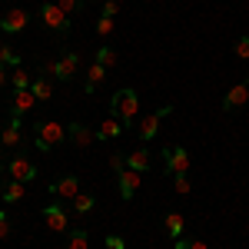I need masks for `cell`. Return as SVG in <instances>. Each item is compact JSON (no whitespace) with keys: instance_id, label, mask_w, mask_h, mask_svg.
Wrapping results in <instances>:
<instances>
[{"instance_id":"1","label":"cell","mask_w":249,"mask_h":249,"mask_svg":"<svg viewBox=\"0 0 249 249\" xmlns=\"http://www.w3.org/2000/svg\"><path fill=\"white\" fill-rule=\"evenodd\" d=\"M110 113L123 123V126H130V123H136V116H140V96H136V90H116L113 96H110Z\"/></svg>"},{"instance_id":"2","label":"cell","mask_w":249,"mask_h":249,"mask_svg":"<svg viewBox=\"0 0 249 249\" xmlns=\"http://www.w3.org/2000/svg\"><path fill=\"white\" fill-rule=\"evenodd\" d=\"M63 140H67V126H63V123H57V120L37 123L34 143H37V150H40V153H50V150H57Z\"/></svg>"},{"instance_id":"3","label":"cell","mask_w":249,"mask_h":249,"mask_svg":"<svg viewBox=\"0 0 249 249\" xmlns=\"http://www.w3.org/2000/svg\"><path fill=\"white\" fill-rule=\"evenodd\" d=\"M40 20H43L53 34H67V30H70V17L57 7V0H43V3H40Z\"/></svg>"},{"instance_id":"4","label":"cell","mask_w":249,"mask_h":249,"mask_svg":"<svg viewBox=\"0 0 249 249\" xmlns=\"http://www.w3.org/2000/svg\"><path fill=\"white\" fill-rule=\"evenodd\" d=\"M163 160H166V173H173V176H186L190 173V166H193V156H190V150L186 146H166L163 150Z\"/></svg>"},{"instance_id":"5","label":"cell","mask_w":249,"mask_h":249,"mask_svg":"<svg viewBox=\"0 0 249 249\" xmlns=\"http://www.w3.org/2000/svg\"><path fill=\"white\" fill-rule=\"evenodd\" d=\"M40 219L47 223L50 232H70V216H67V210H63L60 203H47V206L40 210Z\"/></svg>"},{"instance_id":"6","label":"cell","mask_w":249,"mask_h":249,"mask_svg":"<svg viewBox=\"0 0 249 249\" xmlns=\"http://www.w3.org/2000/svg\"><path fill=\"white\" fill-rule=\"evenodd\" d=\"M7 170H10V179H17V183H30V179H37V163H34L30 156H23V153L14 156Z\"/></svg>"},{"instance_id":"7","label":"cell","mask_w":249,"mask_h":249,"mask_svg":"<svg viewBox=\"0 0 249 249\" xmlns=\"http://www.w3.org/2000/svg\"><path fill=\"white\" fill-rule=\"evenodd\" d=\"M77 70H80V53L77 50H70V53H63L60 60H53V80H73L77 77Z\"/></svg>"},{"instance_id":"8","label":"cell","mask_w":249,"mask_h":249,"mask_svg":"<svg viewBox=\"0 0 249 249\" xmlns=\"http://www.w3.org/2000/svg\"><path fill=\"white\" fill-rule=\"evenodd\" d=\"M116 183H120V196L123 199H133L136 193H140V186H143V173H136V170H120L116 173Z\"/></svg>"},{"instance_id":"9","label":"cell","mask_w":249,"mask_h":249,"mask_svg":"<svg viewBox=\"0 0 249 249\" xmlns=\"http://www.w3.org/2000/svg\"><path fill=\"white\" fill-rule=\"evenodd\" d=\"M173 113V107H160V110H153L150 116H143V126H140V140L143 143H150L156 133H160V123L166 120V116Z\"/></svg>"},{"instance_id":"10","label":"cell","mask_w":249,"mask_h":249,"mask_svg":"<svg viewBox=\"0 0 249 249\" xmlns=\"http://www.w3.org/2000/svg\"><path fill=\"white\" fill-rule=\"evenodd\" d=\"M246 103H249V77L239 80L230 93L223 96V113H232V110H239V107H246Z\"/></svg>"},{"instance_id":"11","label":"cell","mask_w":249,"mask_h":249,"mask_svg":"<svg viewBox=\"0 0 249 249\" xmlns=\"http://www.w3.org/2000/svg\"><path fill=\"white\" fill-rule=\"evenodd\" d=\"M27 23H30V14H27L23 7H14V10H7V14H3L0 30H3V34H23V30H27Z\"/></svg>"},{"instance_id":"12","label":"cell","mask_w":249,"mask_h":249,"mask_svg":"<svg viewBox=\"0 0 249 249\" xmlns=\"http://www.w3.org/2000/svg\"><path fill=\"white\" fill-rule=\"evenodd\" d=\"M34 107H37L34 90H14V96H10V110H14V116H17V120H23V116L30 113Z\"/></svg>"},{"instance_id":"13","label":"cell","mask_w":249,"mask_h":249,"mask_svg":"<svg viewBox=\"0 0 249 249\" xmlns=\"http://www.w3.org/2000/svg\"><path fill=\"white\" fill-rule=\"evenodd\" d=\"M67 136L73 140V146H80V150H87V146L96 140V133L87 126V123H70V126H67Z\"/></svg>"},{"instance_id":"14","label":"cell","mask_w":249,"mask_h":249,"mask_svg":"<svg viewBox=\"0 0 249 249\" xmlns=\"http://www.w3.org/2000/svg\"><path fill=\"white\" fill-rule=\"evenodd\" d=\"M50 193L60 196V199H73V196H80V176H63V179H57V183L50 186Z\"/></svg>"},{"instance_id":"15","label":"cell","mask_w":249,"mask_h":249,"mask_svg":"<svg viewBox=\"0 0 249 249\" xmlns=\"http://www.w3.org/2000/svg\"><path fill=\"white\" fill-rule=\"evenodd\" d=\"M0 143H3V146H10V150H17L20 143H23V130H20V120H17V116L0 130Z\"/></svg>"},{"instance_id":"16","label":"cell","mask_w":249,"mask_h":249,"mask_svg":"<svg viewBox=\"0 0 249 249\" xmlns=\"http://www.w3.org/2000/svg\"><path fill=\"white\" fill-rule=\"evenodd\" d=\"M30 90H34V96H37V103H43V100H50V96H53V80L43 77V73H37L34 83H30Z\"/></svg>"},{"instance_id":"17","label":"cell","mask_w":249,"mask_h":249,"mask_svg":"<svg viewBox=\"0 0 249 249\" xmlns=\"http://www.w3.org/2000/svg\"><path fill=\"white\" fill-rule=\"evenodd\" d=\"M163 226H166V232H170L173 239H183V232H186V216H183V213H166Z\"/></svg>"},{"instance_id":"18","label":"cell","mask_w":249,"mask_h":249,"mask_svg":"<svg viewBox=\"0 0 249 249\" xmlns=\"http://www.w3.org/2000/svg\"><path fill=\"white\" fill-rule=\"evenodd\" d=\"M120 133H123V123H120L116 116H107V120L96 126V140H116Z\"/></svg>"},{"instance_id":"19","label":"cell","mask_w":249,"mask_h":249,"mask_svg":"<svg viewBox=\"0 0 249 249\" xmlns=\"http://www.w3.org/2000/svg\"><path fill=\"white\" fill-rule=\"evenodd\" d=\"M23 193H27V183H17V179H10V183L0 190V199L10 206V203H20V199H23Z\"/></svg>"},{"instance_id":"20","label":"cell","mask_w":249,"mask_h":249,"mask_svg":"<svg viewBox=\"0 0 249 249\" xmlns=\"http://www.w3.org/2000/svg\"><path fill=\"white\" fill-rule=\"evenodd\" d=\"M63 249H90V232H87V230H70V232H67Z\"/></svg>"},{"instance_id":"21","label":"cell","mask_w":249,"mask_h":249,"mask_svg":"<svg viewBox=\"0 0 249 249\" xmlns=\"http://www.w3.org/2000/svg\"><path fill=\"white\" fill-rule=\"evenodd\" d=\"M126 166L136 170V173H146L150 170V153H146V150H133V153L126 156Z\"/></svg>"},{"instance_id":"22","label":"cell","mask_w":249,"mask_h":249,"mask_svg":"<svg viewBox=\"0 0 249 249\" xmlns=\"http://www.w3.org/2000/svg\"><path fill=\"white\" fill-rule=\"evenodd\" d=\"M103 77H107V67H100V63H90V73H87V93H93L96 87L103 83Z\"/></svg>"},{"instance_id":"23","label":"cell","mask_w":249,"mask_h":249,"mask_svg":"<svg viewBox=\"0 0 249 249\" xmlns=\"http://www.w3.org/2000/svg\"><path fill=\"white\" fill-rule=\"evenodd\" d=\"M30 83H34V77H30L23 67H14V70H10V87H14V90H30Z\"/></svg>"},{"instance_id":"24","label":"cell","mask_w":249,"mask_h":249,"mask_svg":"<svg viewBox=\"0 0 249 249\" xmlns=\"http://www.w3.org/2000/svg\"><path fill=\"white\" fill-rule=\"evenodd\" d=\"M70 203H73V213H77V216H87V213L96 206V199L90 196V193H80V196H73V199H70Z\"/></svg>"},{"instance_id":"25","label":"cell","mask_w":249,"mask_h":249,"mask_svg":"<svg viewBox=\"0 0 249 249\" xmlns=\"http://www.w3.org/2000/svg\"><path fill=\"white\" fill-rule=\"evenodd\" d=\"M116 50L113 47H100V50H96V63H100V67H107V70H110V67H116Z\"/></svg>"},{"instance_id":"26","label":"cell","mask_w":249,"mask_h":249,"mask_svg":"<svg viewBox=\"0 0 249 249\" xmlns=\"http://www.w3.org/2000/svg\"><path fill=\"white\" fill-rule=\"evenodd\" d=\"M0 63H3V67H20V57L7 47V43H0Z\"/></svg>"},{"instance_id":"27","label":"cell","mask_w":249,"mask_h":249,"mask_svg":"<svg viewBox=\"0 0 249 249\" xmlns=\"http://www.w3.org/2000/svg\"><path fill=\"white\" fill-rule=\"evenodd\" d=\"M113 27H116L113 17H96V34H100V37H110V34H113Z\"/></svg>"},{"instance_id":"28","label":"cell","mask_w":249,"mask_h":249,"mask_svg":"<svg viewBox=\"0 0 249 249\" xmlns=\"http://www.w3.org/2000/svg\"><path fill=\"white\" fill-rule=\"evenodd\" d=\"M173 190L179 193V196H186V193L193 190V183H190V173H186V176H173Z\"/></svg>"},{"instance_id":"29","label":"cell","mask_w":249,"mask_h":249,"mask_svg":"<svg viewBox=\"0 0 249 249\" xmlns=\"http://www.w3.org/2000/svg\"><path fill=\"white\" fill-rule=\"evenodd\" d=\"M57 7L67 14V17H73V14H80V7H83V0H57Z\"/></svg>"},{"instance_id":"30","label":"cell","mask_w":249,"mask_h":249,"mask_svg":"<svg viewBox=\"0 0 249 249\" xmlns=\"http://www.w3.org/2000/svg\"><path fill=\"white\" fill-rule=\"evenodd\" d=\"M116 14H120V3L116 0H103L100 3V17H116Z\"/></svg>"},{"instance_id":"31","label":"cell","mask_w":249,"mask_h":249,"mask_svg":"<svg viewBox=\"0 0 249 249\" xmlns=\"http://www.w3.org/2000/svg\"><path fill=\"white\" fill-rule=\"evenodd\" d=\"M176 249H210L203 239H176Z\"/></svg>"},{"instance_id":"32","label":"cell","mask_w":249,"mask_h":249,"mask_svg":"<svg viewBox=\"0 0 249 249\" xmlns=\"http://www.w3.org/2000/svg\"><path fill=\"white\" fill-rule=\"evenodd\" d=\"M236 57H239V60H249V34L236 40Z\"/></svg>"},{"instance_id":"33","label":"cell","mask_w":249,"mask_h":249,"mask_svg":"<svg viewBox=\"0 0 249 249\" xmlns=\"http://www.w3.org/2000/svg\"><path fill=\"white\" fill-rule=\"evenodd\" d=\"M103 249H126V243H123V236H107Z\"/></svg>"},{"instance_id":"34","label":"cell","mask_w":249,"mask_h":249,"mask_svg":"<svg viewBox=\"0 0 249 249\" xmlns=\"http://www.w3.org/2000/svg\"><path fill=\"white\" fill-rule=\"evenodd\" d=\"M10 236V219H7V213L0 210V239H7Z\"/></svg>"},{"instance_id":"35","label":"cell","mask_w":249,"mask_h":249,"mask_svg":"<svg viewBox=\"0 0 249 249\" xmlns=\"http://www.w3.org/2000/svg\"><path fill=\"white\" fill-rule=\"evenodd\" d=\"M110 166L120 173V170H126V160H123V156H116V153H110Z\"/></svg>"},{"instance_id":"36","label":"cell","mask_w":249,"mask_h":249,"mask_svg":"<svg viewBox=\"0 0 249 249\" xmlns=\"http://www.w3.org/2000/svg\"><path fill=\"white\" fill-rule=\"evenodd\" d=\"M7 80H10V67L0 63V87H7Z\"/></svg>"},{"instance_id":"37","label":"cell","mask_w":249,"mask_h":249,"mask_svg":"<svg viewBox=\"0 0 249 249\" xmlns=\"http://www.w3.org/2000/svg\"><path fill=\"white\" fill-rule=\"evenodd\" d=\"M3 173H7V166H3V160H0V176H3Z\"/></svg>"},{"instance_id":"38","label":"cell","mask_w":249,"mask_h":249,"mask_svg":"<svg viewBox=\"0 0 249 249\" xmlns=\"http://www.w3.org/2000/svg\"><path fill=\"white\" fill-rule=\"evenodd\" d=\"M90 3H103V0H90Z\"/></svg>"},{"instance_id":"39","label":"cell","mask_w":249,"mask_h":249,"mask_svg":"<svg viewBox=\"0 0 249 249\" xmlns=\"http://www.w3.org/2000/svg\"><path fill=\"white\" fill-rule=\"evenodd\" d=\"M116 3H123V0H116Z\"/></svg>"}]
</instances>
